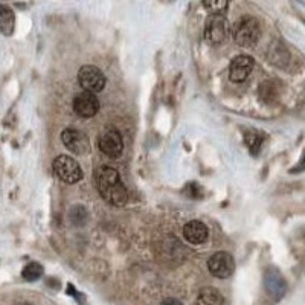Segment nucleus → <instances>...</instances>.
I'll return each instance as SVG.
<instances>
[{"label":"nucleus","mask_w":305,"mask_h":305,"mask_svg":"<svg viewBox=\"0 0 305 305\" xmlns=\"http://www.w3.org/2000/svg\"><path fill=\"white\" fill-rule=\"evenodd\" d=\"M43 276V265L38 262H29L28 265H24V269L22 270V278L28 283H34L37 279H40Z\"/></svg>","instance_id":"2eb2a0df"},{"label":"nucleus","mask_w":305,"mask_h":305,"mask_svg":"<svg viewBox=\"0 0 305 305\" xmlns=\"http://www.w3.org/2000/svg\"><path fill=\"white\" fill-rule=\"evenodd\" d=\"M227 34V22L223 16H209L205 24L203 37L211 44H218Z\"/></svg>","instance_id":"6e6552de"},{"label":"nucleus","mask_w":305,"mask_h":305,"mask_svg":"<svg viewBox=\"0 0 305 305\" xmlns=\"http://www.w3.org/2000/svg\"><path fill=\"white\" fill-rule=\"evenodd\" d=\"M54 173L61 182L73 185L83 179V170L80 163L70 156L61 154L54 160Z\"/></svg>","instance_id":"7ed1b4c3"},{"label":"nucleus","mask_w":305,"mask_h":305,"mask_svg":"<svg viewBox=\"0 0 305 305\" xmlns=\"http://www.w3.org/2000/svg\"><path fill=\"white\" fill-rule=\"evenodd\" d=\"M78 83L88 93H99L106 87V76L96 66H83L78 72Z\"/></svg>","instance_id":"20e7f679"},{"label":"nucleus","mask_w":305,"mask_h":305,"mask_svg":"<svg viewBox=\"0 0 305 305\" xmlns=\"http://www.w3.org/2000/svg\"><path fill=\"white\" fill-rule=\"evenodd\" d=\"M95 182L96 188L99 191L101 197H103L109 205L111 206H124L129 198L127 194V188L122 183L119 173L113 167L103 165L95 173Z\"/></svg>","instance_id":"f257e3e1"},{"label":"nucleus","mask_w":305,"mask_h":305,"mask_svg":"<svg viewBox=\"0 0 305 305\" xmlns=\"http://www.w3.org/2000/svg\"><path fill=\"white\" fill-rule=\"evenodd\" d=\"M183 237L191 244H203L209 237V229L205 223L193 220L183 226Z\"/></svg>","instance_id":"9b49d317"},{"label":"nucleus","mask_w":305,"mask_h":305,"mask_svg":"<svg viewBox=\"0 0 305 305\" xmlns=\"http://www.w3.org/2000/svg\"><path fill=\"white\" fill-rule=\"evenodd\" d=\"M70 217H72V223L84 224L87 218V212L83 206H73V209H70Z\"/></svg>","instance_id":"dca6fc26"},{"label":"nucleus","mask_w":305,"mask_h":305,"mask_svg":"<svg viewBox=\"0 0 305 305\" xmlns=\"http://www.w3.org/2000/svg\"><path fill=\"white\" fill-rule=\"evenodd\" d=\"M73 111L81 118H93L99 111V101L93 93L83 92L73 98Z\"/></svg>","instance_id":"1a4fd4ad"},{"label":"nucleus","mask_w":305,"mask_h":305,"mask_svg":"<svg viewBox=\"0 0 305 305\" xmlns=\"http://www.w3.org/2000/svg\"><path fill=\"white\" fill-rule=\"evenodd\" d=\"M20 305H31V304H20Z\"/></svg>","instance_id":"6ab92c4d"},{"label":"nucleus","mask_w":305,"mask_h":305,"mask_svg":"<svg viewBox=\"0 0 305 305\" xmlns=\"http://www.w3.org/2000/svg\"><path fill=\"white\" fill-rule=\"evenodd\" d=\"M61 141L69 151L78 156L86 154V152H88V148H90L88 137L76 129H66L61 133Z\"/></svg>","instance_id":"0eeeda50"},{"label":"nucleus","mask_w":305,"mask_h":305,"mask_svg":"<svg viewBox=\"0 0 305 305\" xmlns=\"http://www.w3.org/2000/svg\"><path fill=\"white\" fill-rule=\"evenodd\" d=\"M234 38L241 47H253L261 38V26L255 17H241L234 28Z\"/></svg>","instance_id":"f03ea898"},{"label":"nucleus","mask_w":305,"mask_h":305,"mask_svg":"<svg viewBox=\"0 0 305 305\" xmlns=\"http://www.w3.org/2000/svg\"><path fill=\"white\" fill-rule=\"evenodd\" d=\"M264 285L267 293H269L275 301L281 299L287 290V284L284 281V278L279 275L275 269H270L265 272V278H264Z\"/></svg>","instance_id":"f8f14e48"},{"label":"nucleus","mask_w":305,"mask_h":305,"mask_svg":"<svg viewBox=\"0 0 305 305\" xmlns=\"http://www.w3.org/2000/svg\"><path fill=\"white\" fill-rule=\"evenodd\" d=\"M160 305H183L182 301L179 299H175V298H167V299H163Z\"/></svg>","instance_id":"a211bd4d"},{"label":"nucleus","mask_w":305,"mask_h":305,"mask_svg":"<svg viewBox=\"0 0 305 305\" xmlns=\"http://www.w3.org/2000/svg\"><path fill=\"white\" fill-rule=\"evenodd\" d=\"M224 299L221 293L214 287H205L198 291L197 305H223Z\"/></svg>","instance_id":"ddd939ff"},{"label":"nucleus","mask_w":305,"mask_h":305,"mask_svg":"<svg viewBox=\"0 0 305 305\" xmlns=\"http://www.w3.org/2000/svg\"><path fill=\"white\" fill-rule=\"evenodd\" d=\"M99 150L104 152L107 157L116 159L122 154L124 150V141L122 136L116 129H107L99 137Z\"/></svg>","instance_id":"423d86ee"},{"label":"nucleus","mask_w":305,"mask_h":305,"mask_svg":"<svg viewBox=\"0 0 305 305\" xmlns=\"http://www.w3.org/2000/svg\"><path fill=\"white\" fill-rule=\"evenodd\" d=\"M253 69V58L249 55H238L231 61L229 66V78L232 83H243L249 78Z\"/></svg>","instance_id":"9d476101"},{"label":"nucleus","mask_w":305,"mask_h":305,"mask_svg":"<svg viewBox=\"0 0 305 305\" xmlns=\"http://www.w3.org/2000/svg\"><path fill=\"white\" fill-rule=\"evenodd\" d=\"M208 11H211V16H221V12L229 6L227 2H205L203 3Z\"/></svg>","instance_id":"f3484780"},{"label":"nucleus","mask_w":305,"mask_h":305,"mask_svg":"<svg viewBox=\"0 0 305 305\" xmlns=\"http://www.w3.org/2000/svg\"><path fill=\"white\" fill-rule=\"evenodd\" d=\"M208 270L212 276L218 279L229 278L235 270V261L231 253L227 252H215L208 260Z\"/></svg>","instance_id":"39448f33"},{"label":"nucleus","mask_w":305,"mask_h":305,"mask_svg":"<svg viewBox=\"0 0 305 305\" xmlns=\"http://www.w3.org/2000/svg\"><path fill=\"white\" fill-rule=\"evenodd\" d=\"M14 12L8 5H0V32L5 35H11L14 31Z\"/></svg>","instance_id":"4468645a"}]
</instances>
